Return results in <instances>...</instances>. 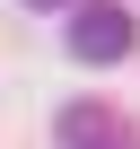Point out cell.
<instances>
[{"label":"cell","mask_w":140,"mask_h":149,"mask_svg":"<svg viewBox=\"0 0 140 149\" xmlns=\"http://www.w3.org/2000/svg\"><path fill=\"white\" fill-rule=\"evenodd\" d=\"M26 9H70V0H26Z\"/></svg>","instance_id":"277c9868"},{"label":"cell","mask_w":140,"mask_h":149,"mask_svg":"<svg viewBox=\"0 0 140 149\" xmlns=\"http://www.w3.org/2000/svg\"><path fill=\"white\" fill-rule=\"evenodd\" d=\"M131 9H114V0H79V18H70V53L79 61H123L131 53Z\"/></svg>","instance_id":"6da1fadb"},{"label":"cell","mask_w":140,"mask_h":149,"mask_svg":"<svg viewBox=\"0 0 140 149\" xmlns=\"http://www.w3.org/2000/svg\"><path fill=\"white\" fill-rule=\"evenodd\" d=\"M114 132H123V123H114L105 105H70V114H61V140H70V149H96V140H114Z\"/></svg>","instance_id":"7a4b0ae2"},{"label":"cell","mask_w":140,"mask_h":149,"mask_svg":"<svg viewBox=\"0 0 140 149\" xmlns=\"http://www.w3.org/2000/svg\"><path fill=\"white\" fill-rule=\"evenodd\" d=\"M96 149H140V140H131V132H114V140H96Z\"/></svg>","instance_id":"3957f363"}]
</instances>
